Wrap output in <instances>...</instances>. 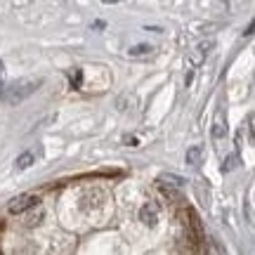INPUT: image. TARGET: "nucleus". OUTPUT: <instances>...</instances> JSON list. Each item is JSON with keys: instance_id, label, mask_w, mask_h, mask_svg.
Masks as SVG:
<instances>
[{"instance_id": "obj_1", "label": "nucleus", "mask_w": 255, "mask_h": 255, "mask_svg": "<svg viewBox=\"0 0 255 255\" xmlns=\"http://www.w3.org/2000/svg\"><path fill=\"white\" fill-rule=\"evenodd\" d=\"M40 85H43V78H21V81H14L0 90V100L9 102V104H17V102L26 100L28 95H33Z\"/></svg>"}, {"instance_id": "obj_2", "label": "nucleus", "mask_w": 255, "mask_h": 255, "mask_svg": "<svg viewBox=\"0 0 255 255\" xmlns=\"http://www.w3.org/2000/svg\"><path fill=\"white\" fill-rule=\"evenodd\" d=\"M38 203H40V199H38L36 194H21V196H17L14 201H9L7 210L14 213V215H19V213H24V210H28V208H36Z\"/></svg>"}, {"instance_id": "obj_3", "label": "nucleus", "mask_w": 255, "mask_h": 255, "mask_svg": "<svg viewBox=\"0 0 255 255\" xmlns=\"http://www.w3.org/2000/svg\"><path fill=\"white\" fill-rule=\"evenodd\" d=\"M139 220L144 222L146 227H156V222H158V206L154 201H149V203H144L139 208Z\"/></svg>"}, {"instance_id": "obj_4", "label": "nucleus", "mask_w": 255, "mask_h": 255, "mask_svg": "<svg viewBox=\"0 0 255 255\" xmlns=\"http://www.w3.org/2000/svg\"><path fill=\"white\" fill-rule=\"evenodd\" d=\"M213 47H215V40H213V38H210V40H206V43H201V45L196 47V52L191 55V64H194V66H199V64L210 55V50H213Z\"/></svg>"}, {"instance_id": "obj_5", "label": "nucleus", "mask_w": 255, "mask_h": 255, "mask_svg": "<svg viewBox=\"0 0 255 255\" xmlns=\"http://www.w3.org/2000/svg\"><path fill=\"white\" fill-rule=\"evenodd\" d=\"M33 161H36V151H24V154L14 161V170H19V173H21V170L31 168V165H33Z\"/></svg>"}, {"instance_id": "obj_6", "label": "nucleus", "mask_w": 255, "mask_h": 255, "mask_svg": "<svg viewBox=\"0 0 255 255\" xmlns=\"http://www.w3.org/2000/svg\"><path fill=\"white\" fill-rule=\"evenodd\" d=\"M201 154H203V146L196 144V146H191V149H187V156H184V158H187V163L189 165H196L199 163V158H201Z\"/></svg>"}, {"instance_id": "obj_7", "label": "nucleus", "mask_w": 255, "mask_h": 255, "mask_svg": "<svg viewBox=\"0 0 255 255\" xmlns=\"http://www.w3.org/2000/svg\"><path fill=\"white\" fill-rule=\"evenodd\" d=\"M151 52H154V45H146V43L130 47V57H146V55H151Z\"/></svg>"}, {"instance_id": "obj_8", "label": "nucleus", "mask_w": 255, "mask_h": 255, "mask_svg": "<svg viewBox=\"0 0 255 255\" xmlns=\"http://www.w3.org/2000/svg\"><path fill=\"white\" fill-rule=\"evenodd\" d=\"M158 182H168V184H175V187H182L184 180L182 177H177V175H161Z\"/></svg>"}, {"instance_id": "obj_9", "label": "nucleus", "mask_w": 255, "mask_h": 255, "mask_svg": "<svg viewBox=\"0 0 255 255\" xmlns=\"http://www.w3.org/2000/svg\"><path fill=\"white\" fill-rule=\"evenodd\" d=\"M225 132H227V126H222V123H215V128H213V137H222L225 135Z\"/></svg>"}]
</instances>
